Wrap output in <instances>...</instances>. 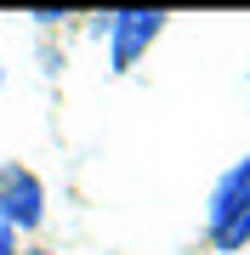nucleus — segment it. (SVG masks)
Wrapping results in <instances>:
<instances>
[{"instance_id": "nucleus-1", "label": "nucleus", "mask_w": 250, "mask_h": 255, "mask_svg": "<svg viewBox=\"0 0 250 255\" xmlns=\"http://www.w3.org/2000/svg\"><path fill=\"white\" fill-rule=\"evenodd\" d=\"M211 244L228 255L250 244V159L233 164L211 193Z\"/></svg>"}, {"instance_id": "nucleus-2", "label": "nucleus", "mask_w": 250, "mask_h": 255, "mask_svg": "<svg viewBox=\"0 0 250 255\" xmlns=\"http://www.w3.org/2000/svg\"><path fill=\"white\" fill-rule=\"evenodd\" d=\"M108 28V57H114V74L137 68V57L159 40V28H165V11H142V6H125V11H108L102 17Z\"/></svg>"}, {"instance_id": "nucleus-4", "label": "nucleus", "mask_w": 250, "mask_h": 255, "mask_svg": "<svg viewBox=\"0 0 250 255\" xmlns=\"http://www.w3.org/2000/svg\"><path fill=\"white\" fill-rule=\"evenodd\" d=\"M0 255H17V233L6 227V216H0Z\"/></svg>"}, {"instance_id": "nucleus-3", "label": "nucleus", "mask_w": 250, "mask_h": 255, "mask_svg": "<svg viewBox=\"0 0 250 255\" xmlns=\"http://www.w3.org/2000/svg\"><path fill=\"white\" fill-rule=\"evenodd\" d=\"M0 216H6L11 233H34L40 221H46V187H40L34 170H23V164H0Z\"/></svg>"}]
</instances>
